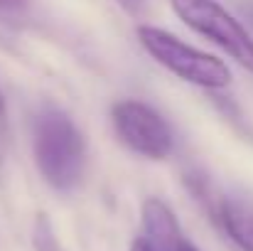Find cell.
<instances>
[{
	"label": "cell",
	"instance_id": "obj_2",
	"mask_svg": "<svg viewBox=\"0 0 253 251\" xmlns=\"http://www.w3.org/2000/svg\"><path fill=\"white\" fill-rule=\"evenodd\" d=\"M135 35L143 50L182 82H189L202 89H224L231 84V72L219 57L189 47L179 37L169 35L168 30L140 25Z\"/></svg>",
	"mask_w": 253,
	"mask_h": 251
},
{
	"label": "cell",
	"instance_id": "obj_3",
	"mask_svg": "<svg viewBox=\"0 0 253 251\" xmlns=\"http://www.w3.org/2000/svg\"><path fill=\"white\" fill-rule=\"evenodd\" d=\"M174 15L202 37L219 45L231 59L253 74V37L216 0H169Z\"/></svg>",
	"mask_w": 253,
	"mask_h": 251
},
{
	"label": "cell",
	"instance_id": "obj_9",
	"mask_svg": "<svg viewBox=\"0 0 253 251\" xmlns=\"http://www.w3.org/2000/svg\"><path fill=\"white\" fill-rule=\"evenodd\" d=\"M118 5L128 12V15H138L145 5V0H118Z\"/></svg>",
	"mask_w": 253,
	"mask_h": 251
},
{
	"label": "cell",
	"instance_id": "obj_10",
	"mask_svg": "<svg viewBox=\"0 0 253 251\" xmlns=\"http://www.w3.org/2000/svg\"><path fill=\"white\" fill-rule=\"evenodd\" d=\"M130 251H153V249H150V244H148V242H145V239L140 237V239H135V242H133Z\"/></svg>",
	"mask_w": 253,
	"mask_h": 251
},
{
	"label": "cell",
	"instance_id": "obj_5",
	"mask_svg": "<svg viewBox=\"0 0 253 251\" xmlns=\"http://www.w3.org/2000/svg\"><path fill=\"white\" fill-rule=\"evenodd\" d=\"M140 219H143V232L145 242L153 251H177L184 242L179 222L174 212L160 197H148L140 207Z\"/></svg>",
	"mask_w": 253,
	"mask_h": 251
},
{
	"label": "cell",
	"instance_id": "obj_11",
	"mask_svg": "<svg viewBox=\"0 0 253 251\" xmlns=\"http://www.w3.org/2000/svg\"><path fill=\"white\" fill-rule=\"evenodd\" d=\"M177 251H199V249H197L192 242H187V239H184V242L179 244V249H177Z\"/></svg>",
	"mask_w": 253,
	"mask_h": 251
},
{
	"label": "cell",
	"instance_id": "obj_4",
	"mask_svg": "<svg viewBox=\"0 0 253 251\" xmlns=\"http://www.w3.org/2000/svg\"><path fill=\"white\" fill-rule=\"evenodd\" d=\"M111 121L118 141L150 160H165L172 153V131L165 118L148 103L126 99L111 108Z\"/></svg>",
	"mask_w": 253,
	"mask_h": 251
},
{
	"label": "cell",
	"instance_id": "obj_7",
	"mask_svg": "<svg viewBox=\"0 0 253 251\" xmlns=\"http://www.w3.org/2000/svg\"><path fill=\"white\" fill-rule=\"evenodd\" d=\"M32 242H35V249L37 251H62L54 232H52V224L47 222L44 214L37 217L35 222V229H32Z\"/></svg>",
	"mask_w": 253,
	"mask_h": 251
},
{
	"label": "cell",
	"instance_id": "obj_6",
	"mask_svg": "<svg viewBox=\"0 0 253 251\" xmlns=\"http://www.w3.org/2000/svg\"><path fill=\"white\" fill-rule=\"evenodd\" d=\"M214 222L241 251H253V197L221 192Z\"/></svg>",
	"mask_w": 253,
	"mask_h": 251
},
{
	"label": "cell",
	"instance_id": "obj_12",
	"mask_svg": "<svg viewBox=\"0 0 253 251\" xmlns=\"http://www.w3.org/2000/svg\"><path fill=\"white\" fill-rule=\"evenodd\" d=\"M15 0H0V5H12Z\"/></svg>",
	"mask_w": 253,
	"mask_h": 251
},
{
	"label": "cell",
	"instance_id": "obj_1",
	"mask_svg": "<svg viewBox=\"0 0 253 251\" xmlns=\"http://www.w3.org/2000/svg\"><path fill=\"white\" fill-rule=\"evenodd\" d=\"M35 163L54 190H74L86 170V143L77 123L59 108L47 106L35 118Z\"/></svg>",
	"mask_w": 253,
	"mask_h": 251
},
{
	"label": "cell",
	"instance_id": "obj_8",
	"mask_svg": "<svg viewBox=\"0 0 253 251\" xmlns=\"http://www.w3.org/2000/svg\"><path fill=\"white\" fill-rule=\"evenodd\" d=\"M7 146H10V123H7V106H5V96L0 91V163L7 155Z\"/></svg>",
	"mask_w": 253,
	"mask_h": 251
}]
</instances>
